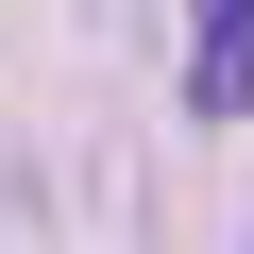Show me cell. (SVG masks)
<instances>
[{
  "mask_svg": "<svg viewBox=\"0 0 254 254\" xmlns=\"http://www.w3.org/2000/svg\"><path fill=\"white\" fill-rule=\"evenodd\" d=\"M187 102H203V119L254 102V0H187Z\"/></svg>",
  "mask_w": 254,
  "mask_h": 254,
  "instance_id": "1",
  "label": "cell"
}]
</instances>
